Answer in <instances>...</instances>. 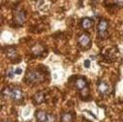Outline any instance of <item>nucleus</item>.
Wrapping results in <instances>:
<instances>
[{"instance_id": "423d86ee", "label": "nucleus", "mask_w": 123, "mask_h": 122, "mask_svg": "<svg viewBox=\"0 0 123 122\" xmlns=\"http://www.w3.org/2000/svg\"><path fill=\"white\" fill-rule=\"evenodd\" d=\"M110 90V87L108 85V83L106 82H100L98 84V91L101 94H107Z\"/></svg>"}, {"instance_id": "9d476101", "label": "nucleus", "mask_w": 123, "mask_h": 122, "mask_svg": "<svg viewBox=\"0 0 123 122\" xmlns=\"http://www.w3.org/2000/svg\"><path fill=\"white\" fill-rule=\"evenodd\" d=\"M73 120V116L71 115V113H64L61 116V121L62 122H72Z\"/></svg>"}, {"instance_id": "a211bd4d", "label": "nucleus", "mask_w": 123, "mask_h": 122, "mask_svg": "<svg viewBox=\"0 0 123 122\" xmlns=\"http://www.w3.org/2000/svg\"><path fill=\"white\" fill-rule=\"evenodd\" d=\"M94 1H96V2H97V1H98V0H94Z\"/></svg>"}, {"instance_id": "4468645a", "label": "nucleus", "mask_w": 123, "mask_h": 122, "mask_svg": "<svg viewBox=\"0 0 123 122\" xmlns=\"http://www.w3.org/2000/svg\"><path fill=\"white\" fill-rule=\"evenodd\" d=\"M54 117L51 115V114H48V117H47V120L46 122H54Z\"/></svg>"}, {"instance_id": "9b49d317", "label": "nucleus", "mask_w": 123, "mask_h": 122, "mask_svg": "<svg viewBox=\"0 0 123 122\" xmlns=\"http://www.w3.org/2000/svg\"><path fill=\"white\" fill-rule=\"evenodd\" d=\"M6 54H7L8 57L13 58V57H15V56L17 55V53H16V49H15L14 48H8L7 50H6Z\"/></svg>"}, {"instance_id": "7ed1b4c3", "label": "nucleus", "mask_w": 123, "mask_h": 122, "mask_svg": "<svg viewBox=\"0 0 123 122\" xmlns=\"http://www.w3.org/2000/svg\"><path fill=\"white\" fill-rule=\"evenodd\" d=\"M98 36L102 39H105L107 36V30H108V21L102 19L98 24Z\"/></svg>"}, {"instance_id": "ddd939ff", "label": "nucleus", "mask_w": 123, "mask_h": 122, "mask_svg": "<svg viewBox=\"0 0 123 122\" xmlns=\"http://www.w3.org/2000/svg\"><path fill=\"white\" fill-rule=\"evenodd\" d=\"M15 75H16V70H14V69H9V70L6 72V76H7L8 78H10V79L14 78Z\"/></svg>"}, {"instance_id": "0eeeda50", "label": "nucleus", "mask_w": 123, "mask_h": 122, "mask_svg": "<svg viewBox=\"0 0 123 122\" xmlns=\"http://www.w3.org/2000/svg\"><path fill=\"white\" fill-rule=\"evenodd\" d=\"M48 117V113L44 112V111H37L36 112V118L39 122H46Z\"/></svg>"}, {"instance_id": "2eb2a0df", "label": "nucleus", "mask_w": 123, "mask_h": 122, "mask_svg": "<svg viewBox=\"0 0 123 122\" xmlns=\"http://www.w3.org/2000/svg\"><path fill=\"white\" fill-rule=\"evenodd\" d=\"M114 2H115L116 5L119 6V7H122V6H123V0H114Z\"/></svg>"}, {"instance_id": "f8f14e48", "label": "nucleus", "mask_w": 123, "mask_h": 122, "mask_svg": "<svg viewBox=\"0 0 123 122\" xmlns=\"http://www.w3.org/2000/svg\"><path fill=\"white\" fill-rule=\"evenodd\" d=\"M43 100H44V96H43V94H42V93L36 94V96H35V102H36L37 104L42 103V102H43Z\"/></svg>"}, {"instance_id": "f257e3e1", "label": "nucleus", "mask_w": 123, "mask_h": 122, "mask_svg": "<svg viewBox=\"0 0 123 122\" xmlns=\"http://www.w3.org/2000/svg\"><path fill=\"white\" fill-rule=\"evenodd\" d=\"M2 94L5 98H10V99L15 100V101H19L23 96L22 91L19 88H17V87H15V88H6V89L3 90Z\"/></svg>"}, {"instance_id": "f03ea898", "label": "nucleus", "mask_w": 123, "mask_h": 122, "mask_svg": "<svg viewBox=\"0 0 123 122\" xmlns=\"http://www.w3.org/2000/svg\"><path fill=\"white\" fill-rule=\"evenodd\" d=\"M26 79L28 82H31V83L40 82L43 79V76L37 71H29L26 75Z\"/></svg>"}, {"instance_id": "39448f33", "label": "nucleus", "mask_w": 123, "mask_h": 122, "mask_svg": "<svg viewBox=\"0 0 123 122\" xmlns=\"http://www.w3.org/2000/svg\"><path fill=\"white\" fill-rule=\"evenodd\" d=\"M79 44L81 47H88L90 45V37L87 34H82L79 38Z\"/></svg>"}, {"instance_id": "1a4fd4ad", "label": "nucleus", "mask_w": 123, "mask_h": 122, "mask_svg": "<svg viewBox=\"0 0 123 122\" xmlns=\"http://www.w3.org/2000/svg\"><path fill=\"white\" fill-rule=\"evenodd\" d=\"M81 26H82L84 29H89V28L92 26V20H91L89 18H84L81 20Z\"/></svg>"}, {"instance_id": "dca6fc26", "label": "nucleus", "mask_w": 123, "mask_h": 122, "mask_svg": "<svg viewBox=\"0 0 123 122\" xmlns=\"http://www.w3.org/2000/svg\"><path fill=\"white\" fill-rule=\"evenodd\" d=\"M83 65H84L85 68H89L90 67V61L89 60H85L83 62Z\"/></svg>"}, {"instance_id": "f3484780", "label": "nucleus", "mask_w": 123, "mask_h": 122, "mask_svg": "<svg viewBox=\"0 0 123 122\" xmlns=\"http://www.w3.org/2000/svg\"><path fill=\"white\" fill-rule=\"evenodd\" d=\"M21 73H22V69L21 68H17L16 69V74L17 75H20Z\"/></svg>"}, {"instance_id": "6e6552de", "label": "nucleus", "mask_w": 123, "mask_h": 122, "mask_svg": "<svg viewBox=\"0 0 123 122\" xmlns=\"http://www.w3.org/2000/svg\"><path fill=\"white\" fill-rule=\"evenodd\" d=\"M75 85H76V87L78 89L81 90V89H83V88L86 87V81L83 79H78L77 81L75 82Z\"/></svg>"}, {"instance_id": "20e7f679", "label": "nucleus", "mask_w": 123, "mask_h": 122, "mask_svg": "<svg viewBox=\"0 0 123 122\" xmlns=\"http://www.w3.org/2000/svg\"><path fill=\"white\" fill-rule=\"evenodd\" d=\"M25 18H26V16L23 11H18L15 15V21L18 24H22L25 21Z\"/></svg>"}]
</instances>
